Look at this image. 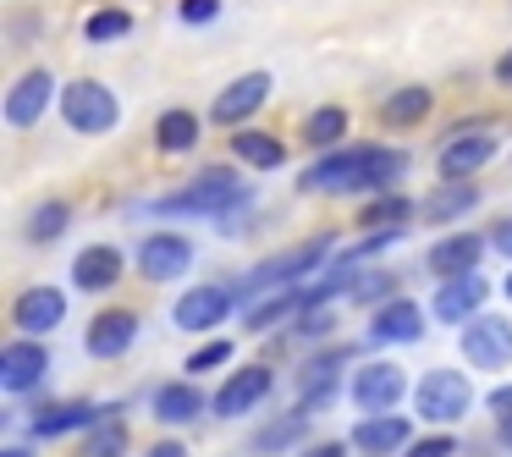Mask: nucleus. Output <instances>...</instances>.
Instances as JSON below:
<instances>
[{
    "label": "nucleus",
    "mask_w": 512,
    "mask_h": 457,
    "mask_svg": "<svg viewBox=\"0 0 512 457\" xmlns=\"http://www.w3.org/2000/svg\"><path fill=\"white\" fill-rule=\"evenodd\" d=\"M408 171L402 149H380V144H353V149H325L320 160L298 171V193H375Z\"/></svg>",
    "instance_id": "obj_1"
},
{
    "label": "nucleus",
    "mask_w": 512,
    "mask_h": 457,
    "mask_svg": "<svg viewBox=\"0 0 512 457\" xmlns=\"http://www.w3.org/2000/svg\"><path fill=\"white\" fill-rule=\"evenodd\" d=\"M243 204H254L248 182L237 177V171H226V166H210L204 177H193L188 188L166 193V199L149 204V210H160V215H215V221H221L226 210H243Z\"/></svg>",
    "instance_id": "obj_2"
},
{
    "label": "nucleus",
    "mask_w": 512,
    "mask_h": 457,
    "mask_svg": "<svg viewBox=\"0 0 512 457\" xmlns=\"http://www.w3.org/2000/svg\"><path fill=\"white\" fill-rule=\"evenodd\" d=\"M56 111L78 138H105V133H116V122H122V100H116L111 83H100V78L67 83L61 100H56Z\"/></svg>",
    "instance_id": "obj_3"
},
{
    "label": "nucleus",
    "mask_w": 512,
    "mask_h": 457,
    "mask_svg": "<svg viewBox=\"0 0 512 457\" xmlns=\"http://www.w3.org/2000/svg\"><path fill=\"white\" fill-rule=\"evenodd\" d=\"M325 259H331V237H314V243H298V248H287V254H270V259H259V265L243 276V292H281V287H298V281L314 276Z\"/></svg>",
    "instance_id": "obj_4"
},
{
    "label": "nucleus",
    "mask_w": 512,
    "mask_h": 457,
    "mask_svg": "<svg viewBox=\"0 0 512 457\" xmlns=\"http://www.w3.org/2000/svg\"><path fill=\"white\" fill-rule=\"evenodd\" d=\"M413 408L424 424H457L474 408V380L463 369H430V375L413 386Z\"/></svg>",
    "instance_id": "obj_5"
},
{
    "label": "nucleus",
    "mask_w": 512,
    "mask_h": 457,
    "mask_svg": "<svg viewBox=\"0 0 512 457\" xmlns=\"http://www.w3.org/2000/svg\"><path fill=\"white\" fill-rule=\"evenodd\" d=\"M56 100H61L56 72H50V67H28L23 78L6 89V105H0V116H6V127H12V133H28V127L45 122V111H50Z\"/></svg>",
    "instance_id": "obj_6"
},
{
    "label": "nucleus",
    "mask_w": 512,
    "mask_h": 457,
    "mask_svg": "<svg viewBox=\"0 0 512 457\" xmlns=\"http://www.w3.org/2000/svg\"><path fill=\"white\" fill-rule=\"evenodd\" d=\"M463 358L474 369H485V375H496V369L512 364V320L507 314H485L479 309L474 320H463Z\"/></svg>",
    "instance_id": "obj_7"
},
{
    "label": "nucleus",
    "mask_w": 512,
    "mask_h": 457,
    "mask_svg": "<svg viewBox=\"0 0 512 457\" xmlns=\"http://www.w3.org/2000/svg\"><path fill=\"white\" fill-rule=\"evenodd\" d=\"M347 397H353V408H364V413L397 408V402L408 397V369L386 364V358H369V364H358L353 375H347Z\"/></svg>",
    "instance_id": "obj_8"
},
{
    "label": "nucleus",
    "mask_w": 512,
    "mask_h": 457,
    "mask_svg": "<svg viewBox=\"0 0 512 457\" xmlns=\"http://www.w3.org/2000/svg\"><path fill=\"white\" fill-rule=\"evenodd\" d=\"M501 149V133L496 127H463V133H452L441 144V155H435V171H441V182L452 177H479V171L496 160Z\"/></svg>",
    "instance_id": "obj_9"
},
{
    "label": "nucleus",
    "mask_w": 512,
    "mask_h": 457,
    "mask_svg": "<svg viewBox=\"0 0 512 457\" xmlns=\"http://www.w3.org/2000/svg\"><path fill=\"white\" fill-rule=\"evenodd\" d=\"M138 336H144V320L133 309H100L83 331V353L100 358V364H116L122 353H133Z\"/></svg>",
    "instance_id": "obj_10"
},
{
    "label": "nucleus",
    "mask_w": 512,
    "mask_h": 457,
    "mask_svg": "<svg viewBox=\"0 0 512 457\" xmlns=\"http://www.w3.org/2000/svg\"><path fill=\"white\" fill-rule=\"evenodd\" d=\"M270 386H276L270 364H243V369H232V375L221 380V391L210 397V413L215 419H243V413H254L259 402L270 397Z\"/></svg>",
    "instance_id": "obj_11"
},
{
    "label": "nucleus",
    "mask_w": 512,
    "mask_h": 457,
    "mask_svg": "<svg viewBox=\"0 0 512 457\" xmlns=\"http://www.w3.org/2000/svg\"><path fill=\"white\" fill-rule=\"evenodd\" d=\"M270 89H276V78H270V72H237V78L215 94L210 122L215 127H243L248 116H259V105L270 100Z\"/></svg>",
    "instance_id": "obj_12"
},
{
    "label": "nucleus",
    "mask_w": 512,
    "mask_h": 457,
    "mask_svg": "<svg viewBox=\"0 0 512 457\" xmlns=\"http://www.w3.org/2000/svg\"><path fill=\"white\" fill-rule=\"evenodd\" d=\"M138 276L144 281H177L193 270V237L182 232H149L144 243H138Z\"/></svg>",
    "instance_id": "obj_13"
},
{
    "label": "nucleus",
    "mask_w": 512,
    "mask_h": 457,
    "mask_svg": "<svg viewBox=\"0 0 512 457\" xmlns=\"http://www.w3.org/2000/svg\"><path fill=\"white\" fill-rule=\"evenodd\" d=\"M105 413H122V408H100V402H89V397L39 402V413L28 419V435H34V441H56V435H72V430H94Z\"/></svg>",
    "instance_id": "obj_14"
},
{
    "label": "nucleus",
    "mask_w": 512,
    "mask_h": 457,
    "mask_svg": "<svg viewBox=\"0 0 512 457\" xmlns=\"http://www.w3.org/2000/svg\"><path fill=\"white\" fill-rule=\"evenodd\" d=\"M232 309H237V292H226V287H193V292H182V298L171 303V325H177V331H188V336H199V331H215V325H221Z\"/></svg>",
    "instance_id": "obj_15"
},
{
    "label": "nucleus",
    "mask_w": 512,
    "mask_h": 457,
    "mask_svg": "<svg viewBox=\"0 0 512 457\" xmlns=\"http://www.w3.org/2000/svg\"><path fill=\"white\" fill-rule=\"evenodd\" d=\"M45 375H50V347L45 342H34V336L6 342V353H0V386L12 391V397H28Z\"/></svg>",
    "instance_id": "obj_16"
},
{
    "label": "nucleus",
    "mask_w": 512,
    "mask_h": 457,
    "mask_svg": "<svg viewBox=\"0 0 512 457\" xmlns=\"http://www.w3.org/2000/svg\"><path fill=\"white\" fill-rule=\"evenodd\" d=\"M369 347H391V342H424V309L413 298H386L375 314H369Z\"/></svg>",
    "instance_id": "obj_17"
},
{
    "label": "nucleus",
    "mask_w": 512,
    "mask_h": 457,
    "mask_svg": "<svg viewBox=\"0 0 512 457\" xmlns=\"http://www.w3.org/2000/svg\"><path fill=\"white\" fill-rule=\"evenodd\" d=\"M67 320V292L61 287H28V292H17V303H12V325L23 336H50L56 325Z\"/></svg>",
    "instance_id": "obj_18"
},
{
    "label": "nucleus",
    "mask_w": 512,
    "mask_h": 457,
    "mask_svg": "<svg viewBox=\"0 0 512 457\" xmlns=\"http://www.w3.org/2000/svg\"><path fill=\"white\" fill-rule=\"evenodd\" d=\"M413 441V424L402 419L397 408L386 413H364V419L353 424V446L364 457H402V446Z\"/></svg>",
    "instance_id": "obj_19"
},
{
    "label": "nucleus",
    "mask_w": 512,
    "mask_h": 457,
    "mask_svg": "<svg viewBox=\"0 0 512 457\" xmlns=\"http://www.w3.org/2000/svg\"><path fill=\"white\" fill-rule=\"evenodd\" d=\"M485 298H490V281L479 276V270H468V276L441 281V292H435L430 314H435L441 325H463V320H474V314L485 309Z\"/></svg>",
    "instance_id": "obj_20"
},
{
    "label": "nucleus",
    "mask_w": 512,
    "mask_h": 457,
    "mask_svg": "<svg viewBox=\"0 0 512 457\" xmlns=\"http://www.w3.org/2000/svg\"><path fill=\"white\" fill-rule=\"evenodd\" d=\"M122 270H127L122 248H111V243H89L78 259H72V287H78V292H111L116 281H122Z\"/></svg>",
    "instance_id": "obj_21"
},
{
    "label": "nucleus",
    "mask_w": 512,
    "mask_h": 457,
    "mask_svg": "<svg viewBox=\"0 0 512 457\" xmlns=\"http://www.w3.org/2000/svg\"><path fill=\"white\" fill-rule=\"evenodd\" d=\"M347 347H325L320 358H309V364H303V397H298V408L309 413V408H325V402L336 397V375H342L347 369Z\"/></svg>",
    "instance_id": "obj_22"
},
{
    "label": "nucleus",
    "mask_w": 512,
    "mask_h": 457,
    "mask_svg": "<svg viewBox=\"0 0 512 457\" xmlns=\"http://www.w3.org/2000/svg\"><path fill=\"white\" fill-rule=\"evenodd\" d=\"M479 254H485V237L479 232H452V237H441V243L430 248V270L441 281L468 276V270H479Z\"/></svg>",
    "instance_id": "obj_23"
},
{
    "label": "nucleus",
    "mask_w": 512,
    "mask_h": 457,
    "mask_svg": "<svg viewBox=\"0 0 512 457\" xmlns=\"http://www.w3.org/2000/svg\"><path fill=\"white\" fill-rule=\"evenodd\" d=\"M149 408H155L160 424H193L204 408H210V397H204L193 380H171V386H160L155 397H149Z\"/></svg>",
    "instance_id": "obj_24"
},
{
    "label": "nucleus",
    "mask_w": 512,
    "mask_h": 457,
    "mask_svg": "<svg viewBox=\"0 0 512 457\" xmlns=\"http://www.w3.org/2000/svg\"><path fill=\"white\" fill-rule=\"evenodd\" d=\"M232 160H243V166H254V171H281V166H287V144H281L276 133L237 127V133H232Z\"/></svg>",
    "instance_id": "obj_25"
},
{
    "label": "nucleus",
    "mask_w": 512,
    "mask_h": 457,
    "mask_svg": "<svg viewBox=\"0 0 512 457\" xmlns=\"http://www.w3.org/2000/svg\"><path fill=\"white\" fill-rule=\"evenodd\" d=\"M474 204H479L474 177H452V182H441V188H435V199L424 204V215H430L435 226H446V221H463Z\"/></svg>",
    "instance_id": "obj_26"
},
{
    "label": "nucleus",
    "mask_w": 512,
    "mask_h": 457,
    "mask_svg": "<svg viewBox=\"0 0 512 457\" xmlns=\"http://www.w3.org/2000/svg\"><path fill=\"white\" fill-rule=\"evenodd\" d=\"M430 111H435V94L424 89V83H408V89L386 94V105H380V122H386V127H419Z\"/></svg>",
    "instance_id": "obj_27"
},
{
    "label": "nucleus",
    "mask_w": 512,
    "mask_h": 457,
    "mask_svg": "<svg viewBox=\"0 0 512 457\" xmlns=\"http://www.w3.org/2000/svg\"><path fill=\"white\" fill-rule=\"evenodd\" d=\"M347 127H353V116H347L342 105H320V111L303 116V144L309 149H336L347 138Z\"/></svg>",
    "instance_id": "obj_28"
},
{
    "label": "nucleus",
    "mask_w": 512,
    "mask_h": 457,
    "mask_svg": "<svg viewBox=\"0 0 512 457\" xmlns=\"http://www.w3.org/2000/svg\"><path fill=\"white\" fill-rule=\"evenodd\" d=\"M193 144H199V116H193V111H182V105H177V111H166L155 122V149H160V155H188Z\"/></svg>",
    "instance_id": "obj_29"
},
{
    "label": "nucleus",
    "mask_w": 512,
    "mask_h": 457,
    "mask_svg": "<svg viewBox=\"0 0 512 457\" xmlns=\"http://www.w3.org/2000/svg\"><path fill=\"white\" fill-rule=\"evenodd\" d=\"M72 226V204H61V199H45V204H34V215H28V226H23V237L34 248H45V243H56L61 232Z\"/></svg>",
    "instance_id": "obj_30"
},
{
    "label": "nucleus",
    "mask_w": 512,
    "mask_h": 457,
    "mask_svg": "<svg viewBox=\"0 0 512 457\" xmlns=\"http://www.w3.org/2000/svg\"><path fill=\"white\" fill-rule=\"evenodd\" d=\"M127 441H133V435H127L122 413H105V419L83 435V457H127Z\"/></svg>",
    "instance_id": "obj_31"
},
{
    "label": "nucleus",
    "mask_w": 512,
    "mask_h": 457,
    "mask_svg": "<svg viewBox=\"0 0 512 457\" xmlns=\"http://www.w3.org/2000/svg\"><path fill=\"white\" fill-rule=\"evenodd\" d=\"M298 309H303V287H281L276 298H265V303L248 309V331H270V325H281L287 314H298Z\"/></svg>",
    "instance_id": "obj_32"
},
{
    "label": "nucleus",
    "mask_w": 512,
    "mask_h": 457,
    "mask_svg": "<svg viewBox=\"0 0 512 457\" xmlns=\"http://www.w3.org/2000/svg\"><path fill=\"white\" fill-rule=\"evenodd\" d=\"M127 34H133V12L105 6V12L83 17V39H89V45H116V39H127Z\"/></svg>",
    "instance_id": "obj_33"
},
{
    "label": "nucleus",
    "mask_w": 512,
    "mask_h": 457,
    "mask_svg": "<svg viewBox=\"0 0 512 457\" xmlns=\"http://www.w3.org/2000/svg\"><path fill=\"white\" fill-rule=\"evenodd\" d=\"M413 199L408 193H380L375 204H364V226H408L413 221Z\"/></svg>",
    "instance_id": "obj_34"
},
{
    "label": "nucleus",
    "mask_w": 512,
    "mask_h": 457,
    "mask_svg": "<svg viewBox=\"0 0 512 457\" xmlns=\"http://www.w3.org/2000/svg\"><path fill=\"white\" fill-rule=\"evenodd\" d=\"M303 430H309V424H303V408H298V413H287V419H276V430H259L254 452H281V446H292Z\"/></svg>",
    "instance_id": "obj_35"
},
{
    "label": "nucleus",
    "mask_w": 512,
    "mask_h": 457,
    "mask_svg": "<svg viewBox=\"0 0 512 457\" xmlns=\"http://www.w3.org/2000/svg\"><path fill=\"white\" fill-rule=\"evenodd\" d=\"M292 320H298V336H303V342H314V336H325V331L336 325V314H331V303H303Z\"/></svg>",
    "instance_id": "obj_36"
},
{
    "label": "nucleus",
    "mask_w": 512,
    "mask_h": 457,
    "mask_svg": "<svg viewBox=\"0 0 512 457\" xmlns=\"http://www.w3.org/2000/svg\"><path fill=\"white\" fill-rule=\"evenodd\" d=\"M226 364H232V342L221 336V342H204L199 353L188 358V375H210V369H226Z\"/></svg>",
    "instance_id": "obj_37"
},
{
    "label": "nucleus",
    "mask_w": 512,
    "mask_h": 457,
    "mask_svg": "<svg viewBox=\"0 0 512 457\" xmlns=\"http://www.w3.org/2000/svg\"><path fill=\"white\" fill-rule=\"evenodd\" d=\"M177 17H182V28H204V23L221 17V0H182Z\"/></svg>",
    "instance_id": "obj_38"
},
{
    "label": "nucleus",
    "mask_w": 512,
    "mask_h": 457,
    "mask_svg": "<svg viewBox=\"0 0 512 457\" xmlns=\"http://www.w3.org/2000/svg\"><path fill=\"white\" fill-rule=\"evenodd\" d=\"M457 441L452 435H424V441H408L402 446V457H452Z\"/></svg>",
    "instance_id": "obj_39"
},
{
    "label": "nucleus",
    "mask_w": 512,
    "mask_h": 457,
    "mask_svg": "<svg viewBox=\"0 0 512 457\" xmlns=\"http://www.w3.org/2000/svg\"><path fill=\"white\" fill-rule=\"evenodd\" d=\"M490 248H496L501 259H512V215H507V221L490 226Z\"/></svg>",
    "instance_id": "obj_40"
},
{
    "label": "nucleus",
    "mask_w": 512,
    "mask_h": 457,
    "mask_svg": "<svg viewBox=\"0 0 512 457\" xmlns=\"http://www.w3.org/2000/svg\"><path fill=\"white\" fill-rule=\"evenodd\" d=\"M138 457H188V446L177 441V435H166V441H155V446H144Z\"/></svg>",
    "instance_id": "obj_41"
},
{
    "label": "nucleus",
    "mask_w": 512,
    "mask_h": 457,
    "mask_svg": "<svg viewBox=\"0 0 512 457\" xmlns=\"http://www.w3.org/2000/svg\"><path fill=\"white\" fill-rule=\"evenodd\" d=\"M485 408L496 413V419H507V413H512V386H496V391L485 397Z\"/></svg>",
    "instance_id": "obj_42"
},
{
    "label": "nucleus",
    "mask_w": 512,
    "mask_h": 457,
    "mask_svg": "<svg viewBox=\"0 0 512 457\" xmlns=\"http://www.w3.org/2000/svg\"><path fill=\"white\" fill-rule=\"evenodd\" d=\"M298 457H347V446L342 441H320V446H303Z\"/></svg>",
    "instance_id": "obj_43"
},
{
    "label": "nucleus",
    "mask_w": 512,
    "mask_h": 457,
    "mask_svg": "<svg viewBox=\"0 0 512 457\" xmlns=\"http://www.w3.org/2000/svg\"><path fill=\"white\" fill-rule=\"evenodd\" d=\"M496 83H507V89H512V50L496 61Z\"/></svg>",
    "instance_id": "obj_44"
},
{
    "label": "nucleus",
    "mask_w": 512,
    "mask_h": 457,
    "mask_svg": "<svg viewBox=\"0 0 512 457\" xmlns=\"http://www.w3.org/2000/svg\"><path fill=\"white\" fill-rule=\"evenodd\" d=\"M496 435H501V441L512 446V413H507V419H501V430H496Z\"/></svg>",
    "instance_id": "obj_45"
},
{
    "label": "nucleus",
    "mask_w": 512,
    "mask_h": 457,
    "mask_svg": "<svg viewBox=\"0 0 512 457\" xmlns=\"http://www.w3.org/2000/svg\"><path fill=\"white\" fill-rule=\"evenodd\" d=\"M0 457H28V446H6V452H0Z\"/></svg>",
    "instance_id": "obj_46"
},
{
    "label": "nucleus",
    "mask_w": 512,
    "mask_h": 457,
    "mask_svg": "<svg viewBox=\"0 0 512 457\" xmlns=\"http://www.w3.org/2000/svg\"><path fill=\"white\" fill-rule=\"evenodd\" d=\"M501 292H507V303H512V276H507V287H501Z\"/></svg>",
    "instance_id": "obj_47"
}]
</instances>
